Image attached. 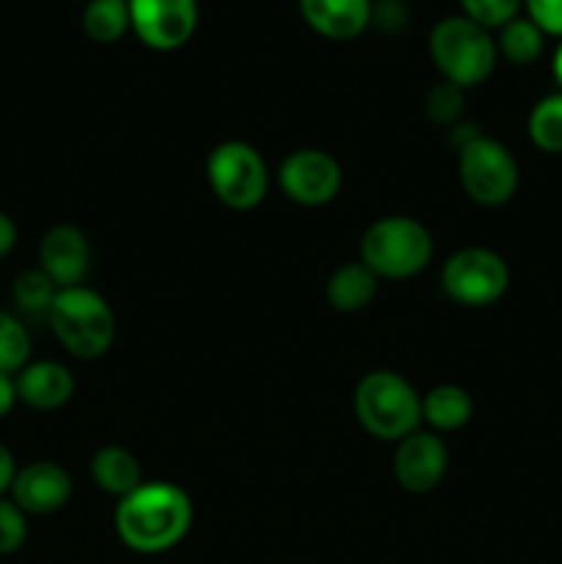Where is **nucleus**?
Listing matches in <instances>:
<instances>
[{
	"mask_svg": "<svg viewBox=\"0 0 562 564\" xmlns=\"http://www.w3.org/2000/svg\"><path fill=\"white\" fill-rule=\"evenodd\" d=\"M91 477L99 490L119 496V499H125L143 485L141 463L125 446H102L91 457Z\"/></svg>",
	"mask_w": 562,
	"mask_h": 564,
	"instance_id": "obj_17",
	"label": "nucleus"
},
{
	"mask_svg": "<svg viewBox=\"0 0 562 564\" xmlns=\"http://www.w3.org/2000/svg\"><path fill=\"white\" fill-rule=\"evenodd\" d=\"M356 416L378 441H402L422 424V397L402 375L378 369L356 386Z\"/></svg>",
	"mask_w": 562,
	"mask_h": 564,
	"instance_id": "obj_4",
	"label": "nucleus"
},
{
	"mask_svg": "<svg viewBox=\"0 0 562 564\" xmlns=\"http://www.w3.org/2000/svg\"><path fill=\"white\" fill-rule=\"evenodd\" d=\"M441 286L446 297L461 306H490L510 286V270L505 259L490 248L468 246L446 259L441 268Z\"/></svg>",
	"mask_w": 562,
	"mask_h": 564,
	"instance_id": "obj_8",
	"label": "nucleus"
},
{
	"mask_svg": "<svg viewBox=\"0 0 562 564\" xmlns=\"http://www.w3.org/2000/svg\"><path fill=\"white\" fill-rule=\"evenodd\" d=\"M279 185L301 207H323L342 191V169L323 149H295L279 169Z\"/></svg>",
	"mask_w": 562,
	"mask_h": 564,
	"instance_id": "obj_10",
	"label": "nucleus"
},
{
	"mask_svg": "<svg viewBox=\"0 0 562 564\" xmlns=\"http://www.w3.org/2000/svg\"><path fill=\"white\" fill-rule=\"evenodd\" d=\"M31 358V336L25 325L11 314L0 312V372L17 375L22 367H28Z\"/></svg>",
	"mask_w": 562,
	"mask_h": 564,
	"instance_id": "obj_23",
	"label": "nucleus"
},
{
	"mask_svg": "<svg viewBox=\"0 0 562 564\" xmlns=\"http://www.w3.org/2000/svg\"><path fill=\"white\" fill-rule=\"evenodd\" d=\"M116 534L136 554H165L187 538L193 527V501L180 485L143 482L119 499Z\"/></svg>",
	"mask_w": 562,
	"mask_h": 564,
	"instance_id": "obj_1",
	"label": "nucleus"
},
{
	"mask_svg": "<svg viewBox=\"0 0 562 564\" xmlns=\"http://www.w3.org/2000/svg\"><path fill=\"white\" fill-rule=\"evenodd\" d=\"M17 383H14V375H3L0 372V419L9 416L17 405Z\"/></svg>",
	"mask_w": 562,
	"mask_h": 564,
	"instance_id": "obj_29",
	"label": "nucleus"
},
{
	"mask_svg": "<svg viewBox=\"0 0 562 564\" xmlns=\"http://www.w3.org/2000/svg\"><path fill=\"white\" fill-rule=\"evenodd\" d=\"M446 463L450 455L439 435L417 430L408 438L397 441L395 477L408 494H430L439 488L446 474Z\"/></svg>",
	"mask_w": 562,
	"mask_h": 564,
	"instance_id": "obj_12",
	"label": "nucleus"
},
{
	"mask_svg": "<svg viewBox=\"0 0 562 564\" xmlns=\"http://www.w3.org/2000/svg\"><path fill=\"white\" fill-rule=\"evenodd\" d=\"M463 17L474 20L488 31H499L507 22L516 20L523 0H461Z\"/></svg>",
	"mask_w": 562,
	"mask_h": 564,
	"instance_id": "obj_24",
	"label": "nucleus"
},
{
	"mask_svg": "<svg viewBox=\"0 0 562 564\" xmlns=\"http://www.w3.org/2000/svg\"><path fill=\"white\" fill-rule=\"evenodd\" d=\"M47 323L66 352L83 361L102 358L116 339L114 308L99 292L83 284L58 290Z\"/></svg>",
	"mask_w": 562,
	"mask_h": 564,
	"instance_id": "obj_3",
	"label": "nucleus"
},
{
	"mask_svg": "<svg viewBox=\"0 0 562 564\" xmlns=\"http://www.w3.org/2000/svg\"><path fill=\"white\" fill-rule=\"evenodd\" d=\"M554 77H556V83L562 86V42H560V47H556V53H554Z\"/></svg>",
	"mask_w": 562,
	"mask_h": 564,
	"instance_id": "obj_31",
	"label": "nucleus"
},
{
	"mask_svg": "<svg viewBox=\"0 0 562 564\" xmlns=\"http://www.w3.org/2000/svg\"><path fill=\"white\" fill-rule=\"evenodd\" d=\"M198 0H130V31L147 47L169 53L193 39Z\"/></svg>",
	"mask_w": 562,
	"mask_h": 564,
	"instance_id": "obj_9",
	"label": "nucleus"
},
{
	"mask_svg": "<svg viewBox=\"0 0 562 564\" xmlns=\"http://www.w3.org/2000/svg\"><path fill=\"white\" fill-rule=\"evenodd\" d=\"M545 33L534 25L529 17H516L499 28V39H496V50L501 58H507L516 66H529L543 55Z\"/></svg>",
	"mask_w": 562,
	"mask_h": 564,
	"instance_id": "obj_20",
	"label": "nucleus"
},
{
	"mask_svg": "<svg viewBox=\"0 0 562 564\" xmlns=\"http://www.w3.org/2000/svg\"><path fill=\"white\" fill-rule=\"evenodd\" d=\"M424 108H428V116L435 124H455L463 113V88L441 80L439 86L430 88Z\"/></svg>",
	"mask_w": 562,
	"mask_h": 564,
	"instance_id": "obj_26",
	"label": "nucleus"
},
{
	"mask_svg": "<svg viewBox=\"0 0 562 564\" xmlns=\"http://www.w3.org/2000/svg\"><path fill=\"white\" fill-rule=\"evenodd\" d=\"M39 270L50 275L58 290L80 286L91 270V246L77 226L58 224L44 231L39 242Z\"/></svg>",
	"mask_w": 562,
	"mask_h": 564,
	"instance_id": "obj_11",
	"label": "nucleus"
},
{
	"mask_svg": "<svg viewBox=\"0 0 562 564\" xmlns=\"http://www.w3.org/2000/svg\"><path fill=\"white\" fill-rule=\"evenodd\" d=\"M28 516L11 499H0V556H11L25 545Z\"/></svg>",
	"mask_w": 562,
	"mask_h": 564,
	"instance_id": "obj_25",
	"label": "nucleus"
},
{
	"mask_svg": "<svg viewBox=\"0 0 562 564\" xmlns=\"http://www.w3.org/2000/svg\"><path fill=\"white\" fill-rule=\"evenodd\" d=\"M14 477H17L14 455L9 452V446L0 444V499H3V496L11 490V485H14Z\"/></svg>",
	"mask_w": 562,
	"mask_h": 564,
	"instance_id": "obj_28",
	"label": "nucleus"
},
{
	"mask_svg": "<svg viewBox=\"0 0 562 564\" xmlns=\"http://www.w3.org/2000/svg\"><path fill=\"white\" fill-rule=\"evenodd\" d=\"M472 413L474 402L461 386H435L422 397V422H428L439 433H455V430L466 427Z\"/></svg>",
	"mask_w": 562,
	"mask_h": 564,
	"instance_id": "obj_18",
	"label": "nucleus"
},
{
	"mask_svg": "<svg viewBox=\"0 0 562 564\" xmlns=\"http://www.w3.org/2000/svg\"><path fill=\"white\" fill-rule=\"evenodd\" d=\"M529 138L543 152H562V91L540 99L529 113Z\"/></svg>",
	"mask_w": 562,
	"mask_h": 564,
	"instance_id": "obj_21",
	"label": "nucleus"
},
{
	"mask_svg": "<svg viewBox=\"0 0 562 564\" xmlns=\"http://www.w3.org/2000/svg\"><path fill=\"white\" fill-rule=\"evenodd\" d=\"M72 499V477L58 463L36 460L20 468L11 485V501L25 516H53Z\"/></svg>",
	"mask_w": 562,
	"mask_h": 564,
	"instance_id": "obj_13",
	"label": "nucleus"
},
{
	"mask_svg": "<svg viewBox=\"0 0 562 564\" xmlns=\"http://www.w3.org/2000/svg\"><path fill=\"white\" fill-rule=\"evenodd\" d=\"M306 25L334 42H347L367 31L372 0H298Z\"/></svg>",
	"mask_w": 562,
	"mask_h": 564,
	"instance_id": "obj_14",
	"label": "nucleus"
},
{
	"mask_svg": "<svg viewBox=\"0 0 562 564\" xmlns=\"http://www.w3.org/2000/svg\"><path fill=\"white\" fill-rule=\"evenodd\" d=\"M17 246V226L6 213H0V259L9 257Z\"/></svg>",
	"mask_w": 562,
	"mask_h": 564,
	"instance_id": "obj_30",
	"label": "nucleus"
},
{
	"mask_svg": "<svg viewBox=\"0 0 562 564\" xmlns=\"http://www.w3.org/2000/svg\"><path fill=\"white\" fill-rule=\"evenodd\" d=\"M207 182L226 207L253 209L268 196V165L251 143L224 141L209 152Z\"/></svg>",
	"mask_w": 562,
	"mask_h": 564,
	"instance_id": "obj_7",
	"label": "nucleus"
},
{
	"mask_svg": "<svg viewBox=\"0 0 562 564\" xmlns=\"http://www.w3.org/2000/svg\"><path fill=\"white\" fill-rule=\"evenodd\" d=\"M430 58L446 83L457 88H474L488 80L499 61L496 39L488 28L477 25L468 17H444L430 31Z\"/></svg>",
	"mask_w": 562,
	"mask_h": 564,
	"instance_id": "obj_2",
	"label": "nucleus"
},
{
	"mask_svg": "<svg viewBox=\"0 0 562 564\" xmlns=\"http://www.w3.org/2000/svg\"><path fill=\"white\" fill-rule=\"evenodd\" d=\"M361 262L372 270L378 279L406 281L422 273L433 259V237L428 226L419 224L408 215H389L380 218L364 231Z\"/></svg>",
	"mask_w": 562,
	"mask_h": 564,
	"instance_id": "obj_5",
	"label": "nucleus"
},
{
	"mask_svg": "<svg viewBox=\"0 0 562 564\" xmlns=\"http://www.w3.org/2000/svg\"><path fill=\"white\" fill-rule=\"evenodd\" d=\"M17 397L33 411H55L75 394V378L58 361H33L14 378Z\"/></svg>",
	"mask_w": 562,
	"mask_h": 564,
	"instance_id": "obj_15",
	"label": "nucleus"
},
{
	"mask_svg": "<svg viewBox=\"0 0 562 564\" xmlns=\"http://www.w3.org/2000/svg\"><path fill=\"white\" fill-rule=\"evenodd\" d=\"M527 14L545 36L562 39V0H523Z\"/></svg>",
	"mask_w": 562,
	"mask_h": 564,
	"instance_id": "obj_27",
	"label": "nucleus"
},
{
	"mask_svg": "<svg viewBox=\"0 0 562 564\" xmlns=\"http://www.w3.org/2000/svg\"><path fill=\"white\" fill-rule=\"evenodd\" d=\"M11 295H14V303L25 314H33V317H47L50 306H53L55 295H58V286L50 281L47 273L42 270H22L14 279V286H11Z\"/></svg>",
	"mask_w": 562,
	"mask_h": 564,
	"instance_id": "obj_22",
	"label": "nucleus"
},
{
	"mask_svg": "<svg viewBox=\"0 0 562 564\" xmlns=\"http://www.w3.org/2000/svg\"><path fill=\"white\" fill-rule=\"evenodd\" d=\"M83 31L91 42L114 44L130 31V0H88Z\"/></svg>",
	"mask_w": 562,
	"mask_h": 564,
	"instance_id": "obj_19",
	"label": "nucleus"
},
{
	"mask_svg": "<svg viewBox=\"0 0 562 564\" xmlns=\"http://www.w3.org/2000/svg\"><path fill=\"white\" fill-rule=\"evenodd\" d=\"M457 176L474 204L499 207L518 191V163L510 149L496 138L474 135L457 149Z\"/></svg>",
	"mask_w": 562,
	"mask_h": 564,
	"instance_id": "obj_6",
	"label": "nucleus"
},
{
	"mask_svg": "<svg viewBox=\"0 0 562 564\" xmlns=\"http://www.w3.org/2000/svg\"><path fill=\"white\" fill-rule=\"evenodd\" d=\"M378 275L358 259V262H345L331 273L325 284V297L336 312L356 314L367 308L378 295Z\"/></svg>",
	"mask_w": 562,
	"mask_h": 564,
	"instance_id": "obj_16",
	"label": "nucleus"
}]
</instances>
